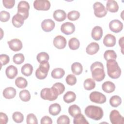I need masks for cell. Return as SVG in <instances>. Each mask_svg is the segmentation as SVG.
I'll use <instances>...</instances> for the list:
<instances>
[{"mask_svg":"<svg viewBox=\"0 0 124 124\" xmlns=\"http://www.w3.org/2000/svg\"><path fill=\"white\" fill-rule=\"evenodd\" d=\"M61 31L66 35H70L75 31V26L72 23L66 22L61 25Z\"/></svg>","mask_w":124,"mask_h":124,"instance_id":"8fae6325","label":"cell"},{"mask_svg":"<svg viewBox=\"0 0 124 124\" xmlns=\"http://www.w3.org/2000/svg\"><path fill=\"white\" fill-rule=\"evenodd\" d=\"M53 45L58 49H62L65 48L66 45V40L62 35H58L53 39Z\"/></svg>","mask_w":124,"mask_h":124,"instance_id":"7c38bea8","label":"cell"},{"mask_svg":"<svg viewBox=\"0 0 124 124\" xmlns=\"http://www.w3.org/2000/svg\"><path fill=\"white\" fill-rule=\"evenodd\" d=\"M21 71L23 75L28 77L31 75L33 71V67L30 63H26L22 66Z\"/></svg>","mask_w":124,"mask_h":124,"instance_id":"f1b7e54d","label":"cell"},{"mask_svg":"<svg viewBox=\"0 0 124 124\" xmlns=\"http://www.w3.org/2000/svg\"><path fill=\"white\" fill-rule=\"evenodd\" d=\"M92 37L96 41L99 40L103 35V30L100 26H95L92 30L91 33Z\"/></svg>","mask_w":124,"mask_h":124,"instance_id":"d6986e66","label":"cell"},{"mask_svg":"<svg viewBox=\"0 0 124 124\" xmlns=\"http://www.w3.org/2000/svg\"><path fill=\"white\" fill-rule=\"evenodd\" d=\"M17 68L13 65L8 66L5 70L6 75L9 79H14L17 76Z\"/></svg>","mask_w":124,"mask_h":124,"instance_id":"ac0fdd59","label":"cell"},{"mask_svg":"<svg viewBox=\"0 0 124 124\" xmlns=\"http://www.w3.org/2000/svg\"><path fill=\"white\" fill-rule=\"evenodd\" d=\"M99 49V46L96 42H92L87 46L86 52L87 54L92 55L96 54Z\"/></svg>","mask_w":124,"mask_h":124,"instance_id":"ffe728a7","label":"cell"},{"mask_svg":"<svg viewBox=\"0 0 124 124\" xmlns=\"http://www.w3.org/2000/svg\"><path fill=\"white\" fill-rule=\"evenodd\" d=\"M26 123L28 124H37L38 121L36 116L33 113H30L27 116Z\"/></svg>","mask_w":124,"mask_h":124,"instance_id":"b9f144b4","label":"cell"},{"mask_svg":"<svg viewBox=\"0 0 124 124\" xmlns=\"http://www.w3.org/2000/svg\"><path fill=\"white\" fill-rule=\"evenodd\" d=\"M69 114L72 117H74L75 116L81 113V109L77 105H73L70 106L68 108Z\"/></svg>","mask_w":124,"mask_h":124,"instance_id":"836d02e7","label":"cell"},{"mask_svg":"<svg viewBox=\"0 0 124 124\" xmlns=\"http://www.w3.org/2000/svg\"><path fill=\"white\" fill-rule=\"evenodd\" d=\"M86 116L95 121L101 119L103 116L104 112L101 108L93 105L87 106L84 110Z\"/></svg>","mask_w":124,"mask_h":124,"instance_id":"7a4b0ae2","label":"cell"},{"mask_svg":"<svg viewBox=\"0 0 124 124\" xmlns=\"http://www.w3.org/2000/svg\"><path fill=\"white\" fill-rule=\"evenodd\" d=\"M68 46L71 49L76 50L79 48L80 46V42L77 38L73 37L69 40Z\"/></svg>","mask_w":124,"mask_h":124,"instance_id":"d6a6232c","label":"cell"},{"mask_svg":"<svg viewBox=\"0 0 124 124\" xmlns=\"http://www.w3.org/2000/svg\"><path fill=\"white\" fill-rule=\"evenodd\" d=\"M10 18V15L9 12L6 11H1L0 13V20L1 22H7Z\"/></svg>","mask_w":124,"mask_h":124,"instance_id":"bcb514c9","label":"cell"},{"mask_svg":"<svg viewBox=\"0 0 124 124\" xmlns=\"http://www.w3.org/2000/svg\"><path fill=\"white\" fill-rule=\"evenodd\" d=\"M106 9L111 13H116L119 10L118 3L114 0H108L106 3Z\"/></svg>","mask_w":124,"mask_h":124,"instance_id":"7402d4cb","label":"cell"},{"mask_svg":"<svg viewBox=\"0 0 124 124\" xmlns=\"http://www.w3.org/2000/svg\"><path fill=\"white\" fill-rule=\"evenodd\" d=\"M90 69L93 80L101 81L104 79L106 74L102 63L99 62H95L93 63L91 65Z\"/></svg>","mask_w":124,"mask_h":124,"instance_id":"6da1fadb","label":"cell"},{"mask_svg":"<svg viewBox=\"0 0 124 124\" xmlns=\"http://www.w3.org/2000/svg\"><path fill=\"white\" fill-rule=\"evenodd\" d=\"M76 99V95L72 91L67 92L63 96V99L66 103H70L74 102Z\"/></svg>","mask_w":124,"mask_h":124,"instance_id":"4316f807","label":"cell"},{"mask_svg":"<svg viewBox=\"0 0 124 124\" xmlns=\"http://www.w3.org/2000/svg\"><path fill=\"white\" fill-rule=\"evenodd\" d=\"M58 95V92L53 86L51 88H44L40 92V96L44 100L53 101L57 98Z\"/></svg>","mask_w":124,"mask_h":124,"instance_id":"277c9868","label":"cell"},{"mask_svg":"<svg viewBox=\"0 0 124 124\" xmlns=\"http://www.w3.org/2000/svg\"><path fill=\"white\" fill-rule=\"evenodd\" d=\"M24 18L19 14L17 13L12 17V22L14 26L16 28L21 27L24 24Z\"/></svg>","mask_w":124,"mask_h":124,"instance_id":"e0dca14e","label":"cell"},{"mask_svg":"<svg viewBox=\"0 0 124 124\" xmlns=\"http://www.w3.org/2000/svg\"><path fill=\"white\" fill-rule=\"evenodd\" d=\"M70 121L69 118L65 115H62L60 116L57 120L58 124H69Z\"/></svg>","mask_w":124,"mask_h":124,"instance_id":"f6af8a7d","label":"cell"},{"mask_svg":"<svg viewBox=\"0 0 124 124\" xmlns=\"http://www.w3.org/2000/svg\"><path fill=\"white\" fill-rule=\"evenodd\" d=\"M65 74V71L63 69L61 68H56L54 69L51 73V77L55 79H60L62 78Z\"/></svg>","mask_w":124,"mask_h":124,"instance_id":"484cf974","label":"cell"},{"mask_svg":"<svg viewBox=\"0 0 124 124\" xmlns=\"http://www.w3.org/2000/svg\"><path fill=\"white\" fill-rule=\"evenodd\" d=\"M124 37H122V38H120L119 40V44L120 45V46L121 47V50H122V53L123 54V42H124Z\"/></svg>","mask_w":124,"mask_h":124,"instance_id":"816d5d0a","label":"cell"},{"mask_svg":"<svg viewBox=\"0 0 124 124\" xmlns=\"http://www.w3.org/2000/svg\"><path fill=\"white\" fill-rule=\"evenodd\" d=\"M109 119L112 124H123L124 118L119 112L115 109L112 110L109 114Z\"/></svg>","mask_w":124,"mask_h":124,"instance_id":"9c48e42d","label":"cell"},{"mask_svg":"<svg viewBox=\"0 0 124 124\" xmlns=\"http://www.w3.org/2000/svg\"><path fill=\"white\" fill-rule=\"evenodd\" d=\"M116 38L111 34H107L103 39V44L107 47H112L116 44Z\"/></svg>","mask_w":124,"mask_h":124,"instance_id":"2e32d148","label":"cell"},{"mask_svg":"<svg viewBox=\"0 0 124 124\" xmlns=\"http://www.w3.org/2000/svg\"><path fill=\"white\" fill-rule=\"evenodd\" d=\"M50 3L47 0H36L33 2L34 8L37 10L47 11L50 8Z\"/></svg>","mask_w":124,"mask_h":124,"instance_id":"30bf717a","label":"cell"},{"mask_svg":"<svg viewBox=\"0 0 124 124\" xmlns=\"http://www.w3.org/2000/svg\"><path fill=\"white\" fill-rule=\"evenodd\" d=\"M54 19L59 22L64 21L66 17V14L65 12L62 10L58 9L55 10L53 14Z\"/></svg>","mask_w":124,"mask_h":124,"instance_id":"603a6c76","label":"cell"},{"mask_svg":"<svg viewBox=\"0 0 124 124\" xmlns=\"http://www.w3.org/2000/svg\"><path fill=\"white\" fill-rule=\"evenodd\" d=\"M84 88L85 90L90 91L93 89L95 87V82L92 78H87L85 80L83 83Z\"/></svg>","mask_w":124,"mask_h":124,"instance_id":"1f68e13d","label":"cell"},{"mask_svg":"<svg viewBox=\"0 0 124 124\" xmlns=\"http://www.w3.org/2000/svg\"><path fill=\"white\" fill-rule=\"evenodd\" d=\"M12 118L14 122L16 123H21L24 120L23 115L19 111H16L13 113Z\"/></svg>","mask_w":124,"mask_h":124,"instance_id":"ab89813d","label":"cell"},{"mask_svg":"<svg viewBox=\"0 0 124 124\" xmlns=\"http://www.w3.org/2000/svg\"><path fill=\"white\" fill-rule=\"evenodd\" d=\"M55 22L50 19L44 20L41 23V28L45 32H50L55 28Z\"/></svg>","mask_w":124,"mask_h":124,"instance_id":"9a60e30c","label":"cell"},{"mask_svg":"<svg viewBox=\"0 0 124 124\" xmlns=\"http://www.w3.org/2000/svg\"><path fill=\"white\" fill-rule=\"evenodd\" d=\"M109 28L112 31L115 33H118L123 30V24L120 20L114 19L109 22Z\"/></svg>","mask_w":124,"mask_h":124,"instance_id":"4fadbf2b","label":"cell"},{"mask_svg":"<svg viewBox=\"0 0 124 124\" xmlns=\"http://www.w3.org/2000/svg\"><path fill=\"white\" fill-rule=\"evenodd\" d=\"M25 60L24 56L22 53H17L15 54L13 58V62L16 64H20L22 63Z\"/></svg>","mask_w":124,"mask_h":124,"instance_id":"60d3db41","label":"cell"},{"mask_svg":"<svg viewBox=\"0 0 124 124\" xmlns=\"http://www.w3.org/2000/svg\"><path fill=\"white\" fill-rule=\"evenodd\" d=\"M16 93V90L12 87H9L4 89L3 91V96L6 99H12L15 97Z\"/></svg>","mask_w":124,"mask_h":124,"instance_id":"44dd1931","label":"cell"},{"mask_svg":"<svg viewBox=\"0 0 124 124\" xmlns=\"http://www.w3.org/2000/svg\"><path fill=\"white\" fill-rule=\"evenodd\" d=\"M71 70L74 74L79 75L82 73L83 71L82 65L79 62H75L71 65Z\"/></svg>","mask_w":124,"mask_h":124,"instance_id":"83f0119b","label":"cell"},{"mask_svg":"<svg viewBox=\"0 0 124 124\" xmlns=\"http://www.w3.org/2000/svg\"><path fill=\"white\" fill-rule=\"evenodd\" d=\"M19 96L20 99L24 102H28L31 99V94L27 90L21 91L19 93Z\"/></svg>","mask_w":124,"mask_h":124,"instance_id":"8d00e7d4","label":"cell"},{"mask_svg":"<svg viewBox=\"0 0 124 124\" xmlns=\"http://www.w3.org/2000/svg\"><path fill=\"white\" fill-rule=\"evenodd\" d=\"M50 67L48 61L40 63L39 67L35 71V76L39 79H45L48 74Z\"/></svg>","mask_w":124,"mask_h":124,"instance_id":"5b68a950","label":"cell"},{"mask_svg":"<svg viewBox=\"0 0 124 124\" xmlns=\"http://www.w3.org/2000/svg\"><path fill=\"white\" fill-rule=\"evenodd\" d=\"M41 124H52V119L48 116H45L42 118L41 120Z\"/></svg>","mask_w":124,"mask_h":124,"instance_id":"f907efd6","label":"cell"},{"mask_svg":"<svg viewBox=\"0 0 124 124\" xmlns=\"http://www.w3.org/2000/svg\"><path fill=\"white\" fill-rule=\"evenodd\" d=\"M61 111V107L58 103H54L50 105L48 108V111L50 114L53 116L58 115Z\"/></svg>","mask_w":124,"mask_h":124,"instance_id":"d4e9b609","label":"cell"},{"mask_svg":"<svg viewBox=\"0 0 124 124\" xmlns=\"http://www.w3.org/2000/svg\"><path fill=\"white\" fill-rule=\"evenodd\" d=\"M30 5L29 3L24 0L20 1L17 5V13L23 16L24 19H26L29 15Z\"/></svg>","mask_w":124,"mask_h":124,"instance_id":"8992f818","label":"cell"},{"mask_svg":"<svg viewBox=\"0 0 124 124\" xmlns=\"http://www.w3.org/2000/svg\"><path fill=\"white\" fill-rule=\"evenodd\" d=\"M102 89L104 92L109 93L115 91V85L113 82L107 81L102 84Z\"/></svg>","mask_w":124,"mask_h":124,"instance_id":"cb8c5ba5","label":"cell"},{"mask_svg":"<svg viewBox=\"0 0 124 124\" xmlns=\"http://www.w3.org/2000/svg\"><path fill=\"white\" fill-rule=\"evenodd\" d=\"M104 58L107 61L110 60H116L117 55L114 50H108L105 52L104 54Z\"/></svg>","mask_w":124,"mask_h":124,"instance_id":"d590c367","label":"cell"},{"mask_svg":"<svg viewBox=\"0 0 124 124\" xmlns=\"http://www.w3.org/2000/svg\"><path fill=\"white\" fill-rule=\"evenodd\" d=\"M52 86L57 90L59 95L62 94L65 91L64 85L61 82H56Z\"/></svg>","mask_w":124,"mask_h":124,"instance_id":"ee69618b","label":"cell"},{"mask_svg":"<svg viewBox=\"0 0 124 124\" xmlns=\"http://www.w3.org/2000/svg\"><path fill=\"white\" fill-rule=\"evenodd\" d=\"M15 84L18 88L24 89L27 86L28 82L25 78L22 77H19L16 79Z\"/></svg>","mask_w":124,"mask_h":124,"instance_id":"4dcf8cb0","label":"cell"},{"mask_svg":"<svg viewBox=\"0 0 124 124\" xmlns=\"http://www.w3.org/2000/svg\"><path fill=\"white\" fill-rule=\"evenodd\" d=\"M66 83L70 86H73L77 83V78L75 75L69 74L67 75L65 78Z\"/></svg>","mask_w":124,"mask_h":124,"instance_id":"7bdbcfd3","label":"cell"},{"mask_svg":"<svg viewBox=\"0 0 124 124\" xmlns=\"http://www.w3.org/2000/svg\"><path fill=\"white\" fill-rule=\"evenodd\" d=\"M8 44L10 48L13 51H18L23 47L22 42L18 39H13L8 42Z\"/></svg>","mask_w":124,"mask_h":124,"instance_id":"5bb4252c","label":"cell"},{"mask_svg":"<svg viewBox=\"0 0 124 124\" xmlns=\"http://www.w3.org/2000/svg\"><path fill=\"white\" fill-rule=\"evenodd\" d=\"M80 16V13L78 11H71L67 14V18L71 21H75L78 20Z\"/></svg>","mask_w":124,"mask_h":124,"instance_id":"f35d334b","label":"cell"},{"mask_svg":"<svg viewBox=\"0 0 124 124\" xmlns=\"http://www.w3.org/2000/svg\"><path fill=\"white\" fill-rule=\"evenodd\" d=\"M73 123L75 124H89V122L87 121L84 116L80 113L78 114L74 117Z\"/></svg>","mask_w":124,"mask_h":124,"instance_id":"f546056e","label":"cell"},{"mask_svg":"<svg viewBox=\"0 0 124 124\" xmlns=\"http://www.w3.org/2000/svg\"><path fill=\"white\" fill-rule=\"evenodd\" d=\"M2 3L3 6L7 9H11L12 8L15 3V0H3Z\"/></svg>","mask_w":124,"mask_h":124,"instance_id":"7dc6e473","label":"cell"},{"mask_svg":"<svg viewBox=\"0 0 124 124\" xmlns=\"http://www.w3.org/2000/svg\"><path fill=\"white\" fill-rule=\"evenodd\" d=\"M89 98L92 102L98 104H103L106 102L107 100L104 94L97 91L92 92L89 95Z\"/></svg>","mask_w":124,"mask_h":124,"instance_id":"ba28073f","label":"cell"},{"mask_svg":"<svg viewBox=\"0 0 124 124\" xmlns=\"http://www.w3.org/2000/svg\"><path fill=\"white\" fill-rule=\"evenodd\" d=\"M36 59L37 61L40 63L41 62L48 61L49 59L48 54L45 52H41L37 55Z\"/></svg>","mask_w":124,"mask_h":124,"instance_id":"74e56055","label":"cell"},{"mask_svg":"<svg viewBox=\"0 0 124 124\" xmlns=\"http://www.w3.org/2000/svg\"><path fill=\"white\" fill-rule=\"evenodd\" d=\"M0 61L1 66L4 65L9 63L10 61V58L9 56L6 54H1L0 55Z\"/></svg>","mask_w":124,"mask_h":124,"instance_id":"c3c4849f","label":"cell"},{"mask_svg":"<svg viewBox=\"0 0 124 124\" xmlns=\"http://www.w3.org/2000/svg\"><path fill=\"white\" fill-rule=\"evenodd\" d=\"M94 14L97 17H103L107 14V10L104 5L100 2H95L93 5Z\"/></svg>","mask_w":124,"mask_h":124,"instance_id":"52a82bcc","label":"cell"},{"mask_svg":"<svg viewBox=\"0 0 124 124\" xmlns=\"http://www.w3.org/2000/svg\"><path fill=\"white\" fill-rule=\"evenodd\" d=\"M107 62V73L108 76L113 79L119 78L121 75V69L116 61L110 60Z\"/></svg>","mask_w":124,"mask_h":124,"instance_id":"3957f363","label":"cell"},{"mask_svg":"<svg viewBox=\"0 0 124 124\" xmlns=\"http://www.w3.org/2000/svg\"><path fill=\"white\" fill-rule=\"evenodd\" d=\"M122 103V99L118 95H114L110 97L109 99L110 105L114 108L118 107Z\"/></svg>","mask_w":124,"mask_h":124,"instance_id":"e575fe53","label":"cell"},{"mask_svg":"<svg viewBox=\"0 0 124 124\" xmlns=\"http://www.w3.org/2000/svg\"><path fill=\"white\" fill-rule=\"evenodd\" d=\"M8 121V118L7 115L3 112L0 113V123L1 124H6Z\"/></svg>","mask_w":124,"mask_h":124,"instance_id":"681fc988","label":"cell"}]
</instances>
